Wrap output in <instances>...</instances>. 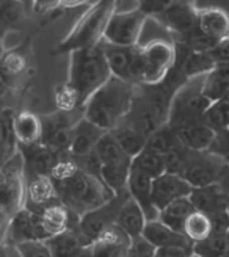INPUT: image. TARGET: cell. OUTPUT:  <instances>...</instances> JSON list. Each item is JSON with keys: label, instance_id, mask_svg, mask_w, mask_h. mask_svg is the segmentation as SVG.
Wrapping results in <instances>:
<instances>
[{"label": "cell", "instance_id": "obj_1", "mask_svg": "<svg viewBox=\"0 0 229 257\" xmlns=\"http://www.w3.org/2000/svg\"><path fill=\"white\" fill-rule=\"evenodd\" d=\"M134 83L124 82L117 77L111 79L86 102L83 108V118L91 124L111 132L120 127L127 118L135 96Z\"/></svg>", "mask_w": 229, "mask_h": 257}, {"label": "cell", "instance_id": "obj_2", "mask_svg": "<svg viewBox=\"0 0 229 257\" xmlns=\"http://www.w3.org/2000/svg\"><path fill=\"white\" fill-rule=\"evenodd\" d=\"M111 77V71L107 64L102 49L99 46L72 52L69 68V91L75 107L85 108L86 102Z\"/></svg>", "mask_w": 229, "mask_h": 257}, {"label": "cell", "instance_id": "obj_3", "mask_svg": "<svg viewBox=\"0 0 229 257\" xmlns=\"http://www.w3.org/2000/svg\"><path fill=\"white\" fill-rule=\"evenodd\" d=\"M58 199L79 218L105 205L114 198L102 179L82 171L79 166L60 179H52Z\"/></svg>", "mask_w": 229, "mask_h": 257}, {"label": "cell", "instance_id": "obj_4", "mask_svg": "<svg viewBox=\"0 0 229 257\" xmlns=\"http://www.w3.org/2000/svg\"><path fill=\"white\" fill-rule=\"evenodd\" d=\"M176 60L174 43L152 40L137 47L131 79L134 85H157L167 79Z\"/></svg>", "mask_w": 229, "mask_h": 257}, {"label": "cell", "instance_id": "obj_5", "mask_svg": "<svg viewBox=\"0 0 229 257\" xmlns=\"http://www.w3.org/2000/svg\"><path fill=\"white\" fill-rule=\"evenodd\" d=\"M117 11V4L99 2L90 11H86L82 19L75 24L72 32L65 38L60 49L65 52H75L80 49L96 47L102 43L107 24L113 13Z\"/></svg>", "mask_w": 229, "mask_h": 257}, {"label": "cell", "instance_id": "obj_6", "mask_svg": "<svg viewBox=\"0 0 229 257\" xmlns=\"http://www.w3.org/2000/svg\"><path fill=\"white\" fill-rule=\"evenodd\" d=\"M204 77L206 75H201L187 80L176 91L168 114V124L174 131L188 124L201 122L206 111L212 105V102L202 91V88H204Z\"/></svg>", "mask_w": 229, "mask_h": 257}, {"label": "cell", "instance_id": "obj_7", "mask_svg": "<svg viewBox=\"0 0 229 257\" xmlns=\"http://www.w3.org/2000/svg\"><path fill=\"white\" fill-rule=\"evenodd\" d=\"M0 198H2L4 215L8 221L16 212L25 207L24 204L27 202V176H25V163L21 152L4 163Z\"/></svg>", "mask_w": 229, "mask_h": 257}, {"label": "cell", "instance_id": "obj_8", "mask_svg": "<svg viewBox=\"0 0 229 257\" xmlns=\"http://www.w3.org/2000/svg\"><path fill=\"white\" fill-rule=\"evenodd\" d=\"M148 16L138 8L131 11L117 10L110 18L104 33V40L108 44L120 47H137L145 29Z\"/></svg>", "mask_w": 229, "mask_h": 257}, {"label": "cell", "instance_id": "obj_9", "mask_svg": "<svg viewBox=\"0 0 229 257\" xmlns=\"http://www.w3.org/2000/svg\"><path fill=\"white\" fill-rule=\"evenodd\" d=\"M127 198H129V195L114 196L111 201L102 205V207H99L80 218L77 224V230L88 246L93 245V243L99 240L105 232H108L113 226H117V216L120 213L121 205L124 204Z\"/></svg>", "mask_w": 229, "mask_h": 257}, {"label": "cell", "instance_id": "obj_10", "mask_svg": "<svg viewBox=\"0 0 229 257\" xmlns=\"http://www.w3.org/2000/svg\"><path fill=\"white\" fill-rule=\"evenodd\" d=\"M226 163L212 152H193L182 174L192 188H202L220 184Z\"/></svg>", "mask_w": 229, "mask_h": 257}, {"label": "cell", "instance_id": "obj_11", "mask_svg": "<svg viewBox=\"0 0 229 257\" xmlns=\"http://www.w3.org/2000/svg\"><path fill=\"white\" fill-rule=\"evenodd\" d=\"M50 235L41 224L40 216L30 209L24 207L16 212L8 221V227L5 229L4 241L19 246L27 241H46Z\"/></svg>", "mask_w": 229, "mask_h": 257}, {"label": "cell", "instance_id": "obj_12", "mask_svg": "<svg viewBox=\"0 0 229 257\" xmlns=\"http://www.w3.org/2000/svg\"><path fill=\"white\" fill-rule=\"evenodd\" d=\"M192 185H190L184 177L165 173L163 176L152 181V199L159 212L168 207L174 201L184 198H190L192 195Z\"/></svg>", "mask_w": 229, "mask_h": 257}, {"label": "cell", "instance_id": "obj_13", "mask_svg": "<svg viewBox=\"0 0 229 257\" xmlns=\"http://www.w3.org/2000/svg\"><path fill=\"white\" fill-rule=\"evenodd\" d=\"M160 16L168 30L176 32V35L184 41L196 29L198 24V11H195V8L187 2H170Z\"/></svg>", "mask_w": 229, "mask_h": 257}, {"label": "cell", "instance_id": "obj_14", "mask_svg": "<svg viewBox=\"0 0 229 257\" xmlns=\"http://www.w3.org/2000/svg\"><path fill=\"white\" fill-rule=\"evenodd\" d=\"M107 132L97 125L86 121L85 118L79 119L75 122V127L72 131V141H71V149H69V157L72 160H80L86 156L93 154L99 145L100 138H102Z\"/></svg>", "mask_w": 229, "mask_h": 257}, {"label": "cell", "instance_id": "obj_15", "mask_svg": "<svg viewBox=\"0 0 229 257\" xmlns=\"http://www.w3.org/2000/svg\"><path fill=\"white\" fill-rule=\"evenodd\" d=\"M24 163H25V176H52L57 163L60 162L58 154H55L50 148L40 143L35 146L24 148L21 151Z\"/></svg>", "mask_w": 229, "mask_h": 257}, {"label": "cell", "instance_id": "obj_16", "mask_svg": "<svg viewBox=\"0 0 229 257\" xmlns=\"http://www.w3.org/2000/svg\"><path fill=\"white\" fill-rule=\"evenodd\" d=\"M127 193L143 209L148 221L159 220L160 212L157 210L154 199H152V179L134 166L129 177V185H127Z\"/></svg>", "mask_w": 229, "mask_h": 257}, {"label": "cell", "instance_id": "obj_17", "mask_svg": "<svg viewBox=\"0 0 229 257\" xmlns=\"http://www.w3.org/2000/svg\"><path fill=\"white\" fill-rule=\"evenodd\" d=\"M190 201L195 205L196 212H201L207 216H215L218 213L227 212L229 209V195L220 184L193 188Z\"/></svg>", "mask_w": 229, "mask_h": 257}, {"label": "cell", "instance_id": "obj_18", "mask_svg": "<svg viewBox=\"0 0 229 257\" xmlns=\"http://www.w3.org/2000/svg\"><path fill=\"white\" fill-rule=\"evenodd\" d=\"M129 246L131 238L118 226H113L108 232L85 249L83 257H127Z\"/></svg>", "mask_w": 229, "mask_h": 257}, {"label": "cell", "instance_id": "obj_19", "mask_svg": "<svg viewBox=\"0 0 229 257\" xmlns=\"http://www.w3.org/2000/svg\"><path fill=\"white\" fill-rule=\"evenodd\" d=\"M99 47L102 49L104 57L107 60V64L111 71V75L121 79L124 82L132 83L131 79V71H132V63L137 54V47H120L113 46L105 41L99 44Z\"/></svg>", "mask_w": 229, "mask_h": 257}, {"label": "cell", "instance_id": "obj_20", "mask_svg": "<svg viewBox=\"0 0 229 257\" xmlns=\"http://www.w3.org/2000/svg\"><path fill=\"white\" fill-rule=\"evenodd\" d=\"M36 215L40 216L43 227L46 229V232L50 237L63 234V232H66V230L72 229L71 227L72 226V216L79 218L77 215H74L60 199L50 202L49 205H46L44 209L36 212Z\"/></svg>", "mask_w": 229, "mask_h": 257}, {"label": "cell", "instance_id": "obj_21", "mask_svg": "<svg viewBox=\"0 0 229 257\" xmlns=\"http://www.w3.org/2000/svg\"><path fill=\"white\" fill-rule=\"evenodd\" d=\"M196 27L217 43L229 40V15L221 8H206L198 11Z\"/></svg>", "mask_w": 229, "mask_h": 257}, {"label": "cell", "instance_id": "obj_22", "mask_svg": "<svg viewBox=\"0 0 229 257\" xmlns=\"http://www.w3.org/2000/svg\"><path fill=\"white\" fill-rule=\"evenodd\" d=\"M146 224H148V218L143 209L129 196L120 209V213L117 216V226L131 240H134L143 235Z\"/></svg>", "mask_w": 229, "mask_h": 257}, {"label": "cell", "instance_id": "obj_23", "mask_svg": "<svg viewBox=\"0 0 229 257\" xmlns=\"http://www.w3.org/2000/svg\"><path fill=\"white\" fill-rule=\"evenodd\" d=\"M176 132L177 137H179L181 145L192 152H209L215 141V137H217V134L202 121L184 125L177 128Z\"/></svg>", "mask_w": 229, "mask_h": 257}, {"label": "cell", "instance_id": "obj_24", "mask_svg": "<svg viewBox=\"0 0 229 257\" xmlns=\"http://www.w3.org/2000/svg\"><path fill=\"white\" fill-rule=\"evenodd\" d=\"M54 201H58V193H57L52 177H49V176L27 177V202L25 204H30V205H25V207H29V209L38 207L36 212H40L41 209H44L46 205H49Z\"/></svg>", "mask_w": 229, "mask_h": 257}, {"label": "cell", "instance_id": "obj_25", "mask_svg": "<svg viewBox=\"0 0 229 257\" xmlns=\"http://www.w3.org/2000/svg\"><path fill=\"white\" fill-rule=\"evenodd\" d=\"M46 243L52 252V257H83V252L88 248L77 227L50 237Z\"/></svg>", "mask_w": 229, "mask_h": 257}, {"label": "cell", "instance_id": "obj_26", "mask_svg": "<svg viewBox=\"0 0 229 257\" xmlns=\"http://www.w3.org/2000/svg\"><path fill=\"white\" fill-rule=\"evenodd\" d=\"M132 159L127 157L124 160L102 165L100 170V176H102L104 184L108 187V190L114 196H123L129 195L127 193V185H129V177L132 171Z\"/></svg>", "mask_w": 229, "mask_h": 257}, {"label": "cell", "instance_id": "obj_27", "mask_svg": "<svg viewBox=\"0 0 229 257\" xmlns=\"http://www.w3.org/2000/svg\"><path fill=\"white\" fill-rule=\"evenodd\" d=\"M143 237L152 243L157 249L165 248V246H193V243L190 241L184 234L176 232L167 224H163L162 221H148Z\"/></svg>", "mask_w": 229, "mask_h": 257}, {"label": "cell", "instance_id": "obj_28", "mask_svg": "<svg viewBox=\"0 0 229 257\" xmlns=\"http://www.w3.org/2000/svg\"><path fill=\"white\" fill-rule=\"evenodd\" d=\"M15 132L18 143L24 148L43 143V118L30 111H22L16 114Z\"/></svg>", "mask_w": 229, "mask_h": 257}, {"label": "cell", "instance_id": "obj_29", "mask_svg": "<svg viewBox=\"0 0 229 257\" xmlns=\"http://www.w3.org/2000/svg\"><path fill=\"white\" fill-rule=\"evenodd\" d=\"M195 212L196 209L192 204V201H190V198H184L179 201H174L168 207H165L159 215V221L167 224L168 227L176 230V232L184 234V224L187 221V218Z\"/></svg>", "mask_w": 229, "mask_h": 257}, {"label": "cell", "instance_id": "obj_30", "mask_svg": "<svg viewBox=\"0 0 229 257\" xmlns=\"http://www.w3.org/2000/svg\"><path fill=\"white\" fill-rule=\"evenodd\" d=\"M206 97L212 102H220L229 96V66H215L204 77V88H202Z\"/></svg>", "mask_w": 229, "mask_h": 257}, {"label": "cell", "instance_id": "obj_31", "mask_svg": "<svg viewBox=\"0 0 229 257\" xmlns=\"http://www.w3.org/2000/svg\"><path fill=\"white\" fill-rule=\"evenodd\" d=\"M110 134L113 135L114 140H117V143L120 145L123 152L127 157H131L132 160L138 156V154H142L146 149L148 138L140 132L134 131V128L129 125L121 124L120 127H117Z\"/></svg>", "mask_w": 229, "mask_h": 257}, {"label": "cell", "instance_id": "obj_32", "mask_svg": "<svg viewBox=\"0 0 229 257\" xmlns=\"http://www.w3.org/2000/svg\"><path fill=\"white\" fill-rule=\"evenodd\" d=\"M179 145H181V141H179V137H177V132L170 124H165L148 138L146 148L151 149L152 152L159 154L162 157H167L168 154L174 151Z\"/></svg>", "mask_w": 229, "mask_h": 257}, {"label": "cell", "instance_id": "obj_33", "mask_svg": "<svg viewBox=\"0 0 229 257\" xmlns=\"http://www.w3.org/2000/svg\"><path fill=\"white\" fill-rule=\"evenodd\" d=\"M184 235L192 241L193 245L199 241H204L206 238L213 235V224H212L210 216L201 212L192 213L187 218V221L184 224Z\"/></svg>", "mask_w": 229, "mask_h": 257}, {"label": "cell", "instance_id": "obj_34", "mask_svg": "<svg viewBox=\"0 0 229 257\" xmlns=\"http://www.w3.org/2000/svg\"><path fill=\"white\" fill-rule=\"evenodd\" d=\"M132 166H134V168H137V170H140L142 173H145L146 176H149L152 181L167 173L165 157L159 156V154H156V152H152L148 148L142 154H138V156L134 159Z\"/></svg>", "mask_w": 229, "mask_h": 257}, {"label": "cell", "instance_id": "obj_35", "mask_svg": "<svg viewBox=\"0 0 229 257\" xmlns=\"http://www.w3.org/2000/svg\"><path fill=\"white\" fill-rule=\"evenodd\" d=\"M15 119L16 114L13 113L11 108H5L2 111V118H0V131H2V149H4V163L8 162L11 157H15L16 151V132H15Z\"/></svg>", "mask_w": 229, "mask_h": 257}, {"label": "cell", "instance_id": "obj_36", "mask_svg": "<svg viewBox=\"0 0 229 257\" xmlns=\"http://www.w3.org/2000/svg\"><path fill=\"white\" fill-rule=\"evenodd\" d=\"M202 122L210 127L215 134L229 131V100L224 99L220 102H213L202 118Z\"/></svg>", "mask_w": 229, "mask_h": 257}, {"label": "cell", "instance_id": "obj_37", "mask_svg": "<svg viewBox=\"0 0 229 257\" xmlns=\"http://www.w3.org/2000/svg\"><path fill=\"white\" fill-rule=\"evenodd\" d=\"M96 154L102 165H108V163H114V162L127 159V156L123 152V149L120 148L117 140L113 138V135L110 132H107L102 138H100L99 145L96 148Z\"/></svg>", "mask_w": 229, "mask_h": 257}, {"label": "cell", "instance_id": "obj_38", "mask_svg": "<svg viewBox=\"0 0 229 257\" xmlns=\"http://www.w3.org/2000/svg\"><path fill=\"white\" fill-rule=\"evenodd\" d=\"M193 152L188 151L187 148H184L182 145L177 146L174 151H171L167 157H165V165H167V173L170 174H176V176H181L184 174L187 165L192 159Z\"/></svg>", "mask_w": 229, "mask_h": 257}, {"label": "cell", "instance_id": "obj_39", "mask_svg": "<svg viewBox=\"0 0 229 257\" xmlns=\"http://www.w3.org/2000/svg\"><path fill=\"white\" fill-rule=\"evenodd\" d=\"M185 43L196 54H209L210 50L218 44L217 41H213L212 38H209L207 35L202 33L198 27L190 33V36L185 40Z\"/></svg>", "mask_w": 229, "mask_h": 257}, {"label": "cell", "instance_id": "obj_40", "mask_svg": "<svg viewBox=\"0 0 229 257\" xmlns=\"http://www.w3.org/2000/svg\"><path fill=\"white\" fill-rule=\"evenodd\" d=\"M127 257H157V248L142 235L138 238L131 240Z\"/></svg>", "mask_w": 229, "mask_h": 257}, {"label": "cell", "instance_id": "obj_41", "mask_svg": "<svg viewBox=\"0 0 229 257\" xmlns=\"http://www.w3.org/2000/svg\"><path fill=\"white\" fill-rule=\"evenodd\" d=\"M21 257H52L46 241H27L18 246Z\"/></svg>", "mask_w": 229, "mask_h": 257}, {"label": "cell", "instance_id": "obj_42", "mask_svg": "<svg viewBox=\"0 0 229 257\" xmlns=\"http://www.w3.org/2000/svg\"><path fill=\"white\" fill-rule=\"evenodd\" d=\"M209 152L215 154V156L220 157L224 163L229 165V131L217 134Z\"/></svg>", "mask_w": 229, "mask_h": 257}, {"label": "cell", "instance_id": "obj_43", "mask_svg": "<svg viewBox=\"0 0 229 257\" xmlns=\"http://www.w3.org/2000/svg\"><path fill=\"white\" fill-rule=\"evenodd\" d=\"M207 55L212 58L215 66H229V40L218 43Z\"/></svg>", "mask_w": 229, "mask_h": 257}, {"label": "cell", "instance_id": "obj_44", "mask_svg": "<svg viewBox=\"0 0 229 257\" xmlns=\"http://www.w3.org/2000/svg\"><path fill=\"white\" fill-rule=\"evenodd\" d=\"M4 21L7 22V24H15V22H18L19 21V11H18V8L15 7V5H10V7H5L4 8Z\"/></svg>", "mask_w": 229, "mask_h": 257}, {"label": "cell", "instance_id": "obj_45", "mask_svg": "<svg viewBox=\"0 0 229 257\" xmlns=\"http://www.w3.org/2000/svg\"><path fill=\"white\" fill-rule=\"evenodd\" d=\"M2 257H21V252H19L18 246L11 245V243L4 241V246H2Z\"/></svg>", "mask_w": 229, "mask_h": 257}, {"label": "cell", "instance_id": "obj_46", "mask_svg": "<svg viewBox=\"0 0 229 257\" xmlns=\"http://www.w3.org/2000/svg\"><path fill=\"white\" fill-rule=\"evenodd\" d=\"M220 185L223 187V190L229 195V165L226 163L224 170H223V174H221V179H220Z\"/></svg>", "mask_w": 229, "mask_h": 257}, {"label": "cell", "instance_id": "obj_47", "mask_svg": "<svg viewBox=\"0 0 229 257\" xmlns=\"http://www.w3.org/2000/svg\"><path fill=\"white\" fill-rule=\"evenodd\" d=\"M192 257H198V255H195V254H193V255H192Z\"/></svg>", "mask_w": 229, "mask_h": 257}, {"label": "cell", "instance_id": "obj_48", "mask_svg": "<svg viewBox=\"0 0 229 257\" xmlns=\"http://www.w3.org/2000/svg\"><path fill=\"white\" fill-rule=\"evenodd\" d=\"M224 257H229V254H227V255H224Z\"/></svg>", "mask_w": 229, "mask_h": 257}, {"label": "cell", "instance_id": "obj_49", "mask_svg": "<svg viewBox=\"0 0 229 257\" xmlns=\"http://www.w3.org/2000/svg\"><path fill=\"white\" fill-rule=\"evenodd\" d=\"M227 215H229V209H227Z\"/></svg>", "mask_w": 229, "mask_h": 257}]
</instances>
